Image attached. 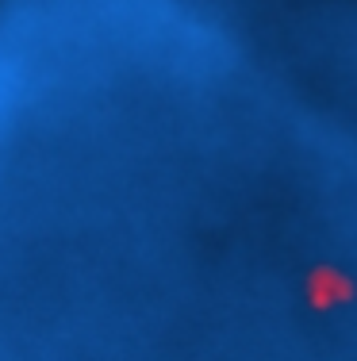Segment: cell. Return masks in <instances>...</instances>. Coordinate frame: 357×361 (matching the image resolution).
Returning <instances> with one entry per match:
<instances>
[{
	"mask_svg": "<svg viewBox=\"0 0 357 361\" xmlns=\"http://www.w3.org/2000/svg\"><path fill=\"white\" fill-rule=\"evenodd\" d=\"M308 288H311V303H315V308H330V303H342V300L354 296L349 281L342 273H334V269H315Z\"/></svg>",
	"mask_w": 357,
	"mask_h": 361,
	"instance_id": "1",
	"label": "cell"
}]
</instances>
